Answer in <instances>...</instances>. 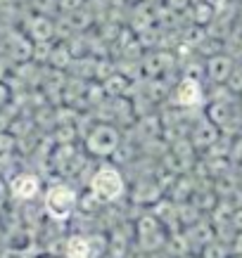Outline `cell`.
<instances>
[{
    "mask_svg": "<svg viewBox=\"0 0 242 258\" xmlns=\"http://www.w3.org/2000/svg\"><path fill=\"white\" fill-rule=\"evenodd\" d=\"M90 189H93V195L98 197L100 202H112V199H117V197L124 192V178L119 175V171L105 166V168H100V171L93 175Z\"/></svg>",
    "mask_w": 242,
    "mask_h": 258,
    "instance_id": "obj_1",
    "label": "cell"
},
{
    "mask_svg": "<svg viewBox=\"0 0 242 258\" xmlns=\"http://www.w3.org/2000/svg\"><path fill=\"white\" fill-rule=\"evenodd\" d=\"M76 206V195L67 185H55L45 192V211L55 220H67Z\"/></svg>",
    "mask_w": 242,
    "mask_h": 258,
    "instance_id": "obj_2",
    "label": "cell"
},
{
    "mask_svg": "<svg viewBox=\"0 0 242 258\" xmlns=\"http://www.w3.org/2000/svg\"><path fill=\"white\" fill-rule=\"evenodd\" d=\"M12 192H15V197H19V199H31V197H36V192H38V180L33 178V175H19V178L12 182Z\"/></svg>",
    "mask_w": 242,
    "mask_h": 258,
    "instance_id": "obj_3",
    "label": "cell"
},
{
    "mask_svg": "<svg viewBox=\"0 0 242 258\" xmlns=\"http://www.w3.org/2000/svg\"><path fill=\"white\" fill-rule=\"evenodd\" d=\"M67 256L69 258H93V244L88 237H71L67 242Z\"/></svg>",
    "mask_w": 242,
    "mask_h": 258,
    "instance_id": "obj_4",
    "label": "cell"
},
{
    "mask_svg": "<svg viewBox=\"0 0 242 258\" xmlns=\"http://www.w3.org/2000/svg\"><path fill=\"white\" fill-rule=\"evenodd\" d=\"M178 100L183 104H195L200 100V90H197V86L192 81H185V86L180 88V93H178Z\"/></svg>",
    "mask_w": 242,
    "mask_h": 258,
    "instance_id": "obj_5",
    "label": "cell"
}]
</instances>
